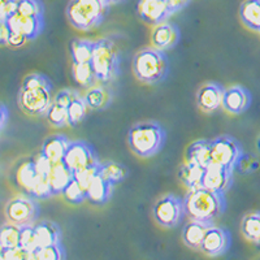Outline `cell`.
I'll use <instances>...</instances> for the list:
<instances>
[{
    "label": "cell",
    "mask_w": 260,
    "mask_h": 260,
    "mask_svg": "<svg viewBox=\"0 0 260 260\" xmlns=\"http://www.w3.org/2000/svg\"><path fill=\"white\" fill-rule=\"evenodd\" d=\"M183 206L185 216L189 220L213 224L225 212L226 199L225 194H219L202 186L187 191L183 198Z\"/></svg>",
    "instance_id": "cell-1"
},
{
    "label": "cell",
    "mask_w": 260,
    "mask_h": 260,
    "mask_svg": "<svg viewBox=\"0 0 260 260\" xmlns=\"http://www.w3.org/2000/svg\"><path fill=\"white\" fill-rule=\"evenodd\" d=\"M167 141V132L156 121L136 122L127 132V146L134 155L148 159L156 155Z\"/></svg>",
    "instance_id": "cell-2"
},
{
    "label": "cell",
    "mask_w": 260,
    "mask_h": 260,
    "mask_svg": "<svg viewBox=\"0 0 260 260\" xmlns=\"http://www.w3.org/2000/svg\"><path fill=\"white\" fill-rule=\"evenodd\" d=\"M132 68L139 82L154 86L166 80L168 76L169 60L164 51L155 47H145L136 52Z\"/></svg>",
    "instance_id": "cell-3"
},
{
    "label": "cell",
    "mask_w": 260,
    "mask_h": 260,
    "mask_svg": "<svg viewBox=\"0 0 260 260\" xmlns=\"http://www.w3.org/2000/svg\"><path fill=\"white\" fill-rule=\"evenodd\" d=\"M110 4L106 0H69L65 15L69 24L81 31L95 29L106 20Z\"/></svg>",
    "instance_id": "cell-4"
},
{
    "label": "cell",
    "mask_w": 260,
    "mask_h": 260,
    "mask_svg": "<svg viewBox=\"0 0 260 260\" xmlns=\"http://www.w3.org/2000/svg\"><path fill=\"white\" fill-rule=\"evenodd\" d=\"M91 64L101 83L108 85L120 76L121 56L113 39L101 38L95 41Z\"/></svg>",
    "instance_id": "cell-5"
},
{
    "label": "cell",
    "mask_w": 260,
    "mask_h": 260,
    "mask_svg": "<svg viewBox=\"0 0 260 260\" xmlns=\"http://www.w3.org/2000/svg\"><path fill=\"white\" fill-rule=\"evenodd\" d=\"M7 221L20 226L34 225L39 219V204L34 197L29 194L17 195L9 199L4 208Z\"/></svg>",
    "instance_id": "cell-6"
},
{
    "label": "cell",
    "mask_w": 260,
    "mask_h": 260,
    "mask_svg": "<svg viewBox=\"0 0 260 260\" xmlns=\"http://www.w3.org/2000/svg\"><path fill=\"white\" fill-rule=\"evenodd\" d=\"M152 216L157 225L166 229H173L181 222L185 216L183 199L175 194H166L155 202L152 207Z\"/></svg>",
    "instance_id": "cell-7"
},
{
    "label": "cell",
    "mask_w": 260,
    "mask_h": 260,
    "mask_svg": "<svg viewBox=\"0 0 260 260\" xmlns=\"http://www.w3.org/2000/svg\"><path fill=\"white\" fill-rule=\"evenodd\" d=\"M242 152V145L234 137L222 134L211 139L212 164H217L234 171V166Z\"/></svg>",
    "instance_id": "cell-8"
},
{
    "label": "cell",
    "mask_w": 260,
    "mask_h": 260,
    "mask_svg": "<svg viewBox=\"0 0 260 260\" xmlns=\"http://www.w3.org/2000/svg\"><path fill=\"white\" fill-rule=\"evenodd\" d=\"M62 162L74 173L98 166L101 161L98 160L94 150L89 143L85 141H71Z\"/></svg>",
    "instance_id": "cell-9"
},
{
    "label": "cell",
    "mask_w": 260,
    "mask_h": 260,
    "mask_svg": "<svg viewBox=\"0 0 260 260\" xmlns=\"http://www.w3.org/2000/svg\"><path fill=\"white\" fill-rule=\"evenodd\" d=\"M18 107L22 112L29 116H46L52 104V90L32 89L22 90L18 92Z\"/></svg>",
    "instance_id": "cell-10"
},
{
    "label": "cell",
    "mask_w": 260,
    "mask_h": 260,
    "mask_svg": "<svg viewBox=\"0 0 260 260\" xmlns=\"http://www.w3.org/2000/svg\"><path fill=\"white\" fill-rule=\"evenodd\" d=\"M137 13L150 26H156L173 15L167 0H138Z\"/></svg>",
    "instance_id": "cell-11"
},
{
    "label": "cell",
    "mask_w": 260,
    "mask_h": 260,
    "mask_svg": "<svg viewBox=\"0 0 260 260\" xmlns=\"http://www.w3.org/2000/svg\"><path fill=\"white\" fill-rule=\"evenodd\" d=\"M231 245V233L222 229V228L213 226L212 225V226L208 228L199 251L203 252L207 256H220V255H224L229 250Z\"/></svg>",
    "instance_id": "cell-12"
},
{
    "label": "cell",
    "mask_w": 260,
    "mask_h": 260,
    "mask_svg": "<svg viewBox=\"0 0 260 260\" xmlns=\"http://www.w3.org/2000/svg\"><path fill=\"white\" fill-rule=\"evenodd\" d=\"M233 169L211 164L206 168L202 186L219 194H225L233 185Z\"/></svg>",
    "instance_id": "cell-13"
},
{
    "label": "cell",
    "mask_w": 260,
    "mask_h": 260,
    "mask_svg": "<svg viewBox=\"0 0 260 260\" xmlns=\"http://www.w3.org/2000/svg\"><path fill=\"white\" fill-rule=\"evenodd\" d=\"M252 95L246 87L241 85H233L225 89L222 98V108L231 115H241L251 106Z\"/></svg>",
    "instance_id": "cell-14"
},
{
    "label": "cell",
    "mask_w": 260,
    "mask_h": 260,
    "mask_svg": "<svg viewBox=\"0 0 260 260\" xmlns=\"http://www.w3.org/2000/svg\"><path fill=\"white\" fill-rule=\"evenodd\" d=\"M181 41L180 27L171 21H164L161 24L154 26L151 32V43L152 47L160 51H167L175 48Z\"/></svg>",
    "instance_id": "cell-15"
},
{
    "label": "cell",
    "mask_w": 260,
    "mask_h": 260,
    "mask_svg": "<svg viewBox=\"0 0 260 260\" xmlns=\"http://www.w3.org/2000/svg\"><path fill=\"white\" fill-rule=\"evenodd\" d=\"M225 89L217 82H207L199 87L197 92V104L204 113H213L222 108Z\"/></svg>",
    "instance_id": "cell-16"
},
{
    "label": "cell",
    "mask_w": 260,
    "mask_h": 260,
    "mask_svg": "<svg viewBox=\"0 0 260 260\" xmlns=\"http://www.w3.org/2000/svg\"><path fill=\"white\" fill-rule=\"evenodd\" d=\"M38 169H37L36 159L32 157H24L18 161L13 171L12 180L16 187L21 190L24 194L31 195V190L34 187L37 177H38Z\"/></svg>",
    "instance_id": "cell-17"
},
{
    "label": "cell",
    "mask_w": 260,
    "mask_h": 260,
    "mask_svg": "<svg viewBox=\"0 0 260 260\" xmlns=\"http://www.w3.org/2000/svg\"><path fill=\"white\" fill-rule=\"evenodd\" d=\"M9 27L16 31L22 32L27 41L38 38L45 29V17H36V16H24L16 13L7 20Z\"/></svg>",
    "instance_id": "cell-18"
},
{
    "label": "cell",
    "mask_w": 260,
    "mask_h": 260,
    "mask_svg": "<svg viewBox=\"0 0 260 260\" xmlns=\"http://www.w3.org/2000/svg\"><path fill=\"white\" fill-rule=\"evenodd\" d=\"M68 137L64 134H53L50 136L48 138L45 139V142L42 145L41 155L43 157L51 161L52 164L62 161L64 155L67 152V148L69 146Z\"/></svg>",
    "instance_id": "cell-19"
},
{
    "label": "cell",
    "mask_w": 260,
    "mask_h": 260,
    "mask_svg": "<svg viewBox=\"0 0 260 260\" xmlns=\"http://www.w3.org/2000/svg\"><path fill=\"white\" fill-rule=\"evenodd\" d=\"M85 102L90 110L101 111L106 110L107 107L113 101V91L108 87L107 83H96L95 86L86 90L83 94Z\"/></svg>",
    "instance_id": "cell-20"
},
{
    "label": "cell",
    "mask_w": 260,
    "mask_h": 260,
    "mask_svg": "<svg viewBox=\"0 0 260 260\" xmlns=\"http://www.w3.org/2000/svg\"><path fill=\"white\" fill-rule=\"evenodd\" d=\"M213 224L203 221H197V220H189L182 231V241L185 246H187L191 250L199 251L201 250L202 242L204 240V236L207 233L208 228Z\"/></svg>",
    "instance_id": "cell-21"
},
{
    "label": "cell",
    "mask_w": 260,
    "mask_h": 260,
    "mask_svg": "<svg viewBox=\"0 0 260 260\" xmlns=\"http://www.w3.org/2000/svg\"><path fill=\"white\" fill-rule=\"evenodd\" d=\"M185 160L195 162L207 168L212 164V154H211V139H198L187 146L185 151Z\"/></svg>",
    "instance_id": "cell-22"
},
{
    "label": "cell",
    "mask_w": 260,
    "mask_h": 260,
    "mask_svg": "<svg viewBox=\"0 0 260 260\" xmlns=\"http://www.w3.org/2000/svg\"><path fill=\"white\" fill-rule=\"evenodd\" d=\"M112 185L106 178H103L98 173L89 187L86 189L87 202L94 206H103L110 201L111 195H112Z\"/></svg>",
    "instance_id": "cell-23"
},
{
    "label": "cell",
    "mask_w": 260,
    "mask_h": 260,
    "mask_svg": "<svg viewBox=\"0 0 260 260\" xmlns=\"http://www.w3.org/2000/svg\"><path fill=\"white\" fill-rule=\"evenodd\" d=\"M204 171H206L204 167L185 160V162L181 164L178 168L177 177L189 190L198 189V187H202Z\"/></svg>",
    "instance_id": "cell-24"
},
{
    "label": "cell",
    "mask_w": 260,
    "mask_h": 260,
    "mask_svg": "<svg viewBox=\"0 0 260 260\" xmlns=\"http://www.w3.org/2000/svg\"><path fill=\"white\" fill-rule=\"evenodd\" d=\"M34 229H36L39 247L61 242V229L56 222L50 221V220H42V221H37L34 224Z\"/></svg>",
    "instance_id": "cell-25"
},
{
    "label": "cell",
    "mask_w": 260,
    "mask_h": 260,
    "mask_svg": "<svg viewBox=\"0 0 260 260\" xmlns=\"http://www.w3.org/2000/svg\"><path fill=\"white\" fill-rule=\"evenodd\" d=\"M240 20L248 30L260 31V0H243L240 6Z\"/></svg>",
    "instance_id": "cell-26"
},
{
    "label": "cell",
    "mask_w": 260,
    "mask_h": 260,
    "mask_svg": "<svg viewBox=\"0 0 260 260\" xmlns=\"http://www.w3.org/2000/svg\"><path fill=\"white\" fill-rule=\"evenodd\" d=\"M50 183L51 190H52V195H60L65 190V187L68 186L69 182L74 178L73 172L65 166L64 162L60 161L56 164H52V168L50 171Z\"/></svg>",
    "instance_id": "cell-27"
},
{
    "label": "cell",
    "mask_w": 260,
    "mask_h": 260,
    "mask_svg": "<svg viewBox=\"0 0 260 260\" xmlns=\"http://www.w3.org/2000/svg\"><path fill=\"white\" fill-rule=\"evenodd\" d=\"M72 74H73V80L76 81V83H78L85 90L90 89L96 83H99L91 61L73 62Z\"/></svg>",
    "instance_id": "cell-28"
},
{
    "label": "cell",
    "mask_w": 260,
    "mask_h": 260,
    "mask_svg": "<svg viewBox=\"0 0 260 260\" xmlns=\"http://www.w3.org/2000/svg\"><path fill=\"white\" fill-rule=\"evenodd\" d=\"M241 233L248 242L260 245V211H252L243 216Z\"/></svg>",
    "instance_id": "cell-29"
},
{
    "label": "cell",
    "mask_w": 260,
    "mask_h": 260,
    "mask_svg": "<svg viewBox=\"0 0 260 260\" xmlns=\"http://www.w3.org/2000/svg\"><path fill=\"white\" fill-rule=\"evenodd\" d=\"M99 175L106 178L112 186H115L127 177L129 171H127L126 166H124L121 162L110 160V161L99 162Z\"/></svg>",
    "instance_id": "cell-30"
},
{
    "label": "cell",
    "mask_w": 260,
    "mask_h": 260,
    "mask_svg": "<svg viewBox=\"0 0 260 260\" xmlns=\"http://www.w3.org/2000/svg\"><path fill=\"white\" fill-rule=\"evenodd\" d=\"M95 41L89 39L76 38L72 39L69 43V50H71L72 61L73 62H86L91 61L92 52H94Z\"/></svg>",
    "instance_id": "cell-31"
},
{
    "label": "cell",
    "mask_w": 260,
    "mask_h": 260,
    "mask_svg": "<svg viewBox=\"0 0 260 260\" xmlns=\"http://www.w3.org/2000/svg\"><path fill=\"white\" fill-rule=\"evenodd\" d=\"M87 108L89 107L86 104L83 95L77 94V96L74 98L67 108L68 110L69 126H78L85 120L86 115H87Z\"/></svg>",
    "instance_id": "cell-32"
},
{
    "label": "cell",
    "mask_w": 260,
    "mask_h": 260,
    "mask_svg": "<svg viewBox=\"0 0 260 260\" xmlns=\"http://www.w3.org/2000/svg\"><path fill=\"white\" fill-rule=\"evenodd\" d=\"M21 231H22V226L13 222L8 221L3 224L0 231V247L9 248L20 246Z\"/></svg>",
    "instance_id": "cell-33"
},
{
    "label": "cell",
    "mask_w": 260,
    "mask_h": 260,
    "mask_svg": "<svg viewBox=\"0 0 260 260\" xmlns=\"http://www.w3.org/2000/svg\"><path fill=\"white\" fill-rule=\"evenodd\" d=\"M67 257L61 242L53 245L42 246L32 251V260H61Z\"/></svg>",
    "instance_id": "cell-34"
},
{
    "label": "cell",
    "mask_w": 260,
    "mask_h": 260,
    "mask_svg": "<svg viewBox=\"0 0 260 260\" xmlns=\"http://www.w3.org/2000/svg\"><path fill=\"white\" fill-rule=\"evenodd\" d=\"M62 197H64V201L68 202L69 204H81L87 201L86 189L76 178H73L68 186L65 187V190L62 191Z\"/></svg>",
    "instance_id": "cell-35"
},
{
    "label": "cell",
    "mask_w": 260,
    "mask_h": 260,
    "mask_svg": "<svg viewBox=\"0 0 260 260\" xmlns=\"http://www.w3.org/2000/svg\"><path fill=\"white\" fill-rule=\"evenodd\" d=\"M46 118H47V121L55 127L69 126L68 110H67L65 107L55 103V102H52V104H51L50 108H48L47 113H46Z\"/></svg>",
    "instance_id": "cell-36"
},
{
    "label": "cell",
    "mask_w": 260,
    "mask_h": 260,
    "mask_svg": "<svg viewBox=\"0 0 260 260\" xmlns=\"http://www.w3.org/2000/svg\"><path fill=\"white\" fill-rule=\"evenodd\" d=\"M21 89L22 90H32V89H48L52 90L53 85L52 81L43 73H34L27 74L26 77L24 78L22 83H21Z\"/></svg>",
    "instance_id": "cell-37"
},
{
    "label": "cell",
    "mask_w": 260,
    "mask_h": 260,
    "mask_svg": "<svg viewBox=\"0 0 260 260\" xmlns=\"http://www.w3.org/2000/svg\"><path fill=\"white\" fill-rule=\"evenodd\" d=\"M260 167V161L256 156L247 152H242L238 160H237L236 166H234V172L240 173V175H251L255 171H257Z\"/></svg>",
    "instance_id": "cell-38"
},
{
    "label": "cell",
    "mask_w": 260,
    "mask_h": 260,
    "mask_svg": "<svg viewBox=\"0 0 260 260\" xmlns=\"http://www.w3.org/2000/svg\"><path fill=\"white\" fill-rule=\"evenodd\" d=\"M17 13L24 16L45 17V6L42 0H18Z\"/></svg>",
    "instance_id": "cell-39"
},
{
    "label": "cell",
    "mask_w": 260,
    "mask_h": 260,
    "mask_svg": "<svg viewBox=\"0 0 260 260\" xmlns=\"http://www.w3.org/2000/svg\"><path fill=\"white\" fill-rule=\"evenodd\" d=\"M31 197H34L36 199H48L52 197V190H51L48 175L39 173L36 183H34V187L31 190Z\"/></svg>",
    "instance_id": "cell-40"
},
{
    "label": "cell",
    "mask_w": 260,
    "mask_h": 260,
    "mask_svg": "<svg viewBox=\"0 0 260 260\" xmlns=\"http://www.w3.org/2000/svg\"><path fill=\"white\" fill-rule=\"evenodd\" d=\"M20 246L21 247L26 248L27 251H31V252L36 251L37 248L39 247L34 225H25V226H22V231H21V238H20Z\"/></svg>",
    "instance_id": "cell-41"
},
{
    "label": "cell",
    "mask_w": 260,
    "mask_h": 260,
    "mask_svg": "<svg viewBox=\"0 0 260 260\" xmlns=\"http://www.w3.org/2000/svg\"><path fill=\"white\" fill-rule=\"evenodd\" d=\"M0 257L2 260H32V252L21 246L9 248L0 247Z\"/></svg>",
    "instance_id": "cell-42"
},
{
    "label": "cell",
    "mask_w": 260,
    "mask_h": 260,
    "mask_svg": "<svg viewBox=\"0 0 260 260\" xmlns=\"http://www.w3.org/2000/svg\"><path fill=\"white\" fill-rule=\"evenodd\" d=\"M99 173V164L95 167H91V168H86L82 169V171H78V172H74V178L78 181V182L82 185L85 189L89 187V185L91 183V181L94 180L95 176Z\"/></svg>",
    "instance_id": "cell-43"
},
{
    "label": "cell",
    "mask_w": 260,
    "mask_h": 260,
    "mask_svg": "<svg viewBox=\"0 0 260 260\" xmlns=\"http://www.w3.org/2000/svg\"><path fill=\"white\" fill-rule=\"evenodd\" d=\"M18 0H2L0 8V21H7L17 13Z\"/></svg>",
    "instance_id": "cell-44"
},
{
    "label": "cell",
    "mask_w": 260,
    "mask_h": 260,
    "mask_svg": "<svg viewBox=\"0 0 260 260\" xmlns=\"http://www.w3.org/2000/svg\"><path fill=\"white\" fill-rule=\"evenodd\" d=\"M77 94H78L77 91H74V90H71V89L60 90V91L53 96V102L60 104V106L65 107V108H68L69 104L72 103V101H73L74 98L77 96Z\"/></svg>",
    "instance_id": "cell-45"
},
{
    "label": "cell",
    "mask_w": 260,
    "mask_h": 260,
    "mask_svg": "<svg viewBox=\"0 0 260 260\" xmlns=\"http://www.w3.org/2000/svg\"><path fill=\"white\" fill-rule=\"evenodd\" d=\"M26 42L29 41H27L26 37H25L22 32L11 29V36H9V39H8V46H11V47L13 48H18L21 47V46H24Z\"/></svg>",
    "instance_id": "cell-46"
},
{
    "label": "cell",
    "mask_w": 260,
    "mask_h": 260,
    "mask_svg": "<svg viewBox=\"0 0 260 260\" xmlns=\"http://www.w3.org/2000/svg\"><path fill=\"white\" fill-rule=\"evenodd\" d=\"M0 45L8 46V39L11 36V27L7 24V21H0Z\"/></svg>",
    "instance_id": "cell-47"
},
{
    "label": "cell",
    "mask_w": 260,
    "mask_h": 260,
    "mask_svg": "<svg viewBox=\"0 0 260 260\" xmlns=\"http://www.w3.org/2000/svg\"><path fill=\"white\" fill-rule=\"evenodd\" d=\"M167 3H168L172 12L176 13L180 12L181 9L185 8V7L190 3V0H167Z\"/></svg>",
    "instance_id": "cell-48"
},
{
    "label": "cell",
    "mask_w": 260,
    "mask_h": 260,
    "mask_svg": "<svg viewBox=\"0 0 260 260\" xmlns=\"http://www.w3.org/2000/svg\"><path fill=\"white\" fill-rule=\"evenodd\" d=\"M0 108H2V113H0V116H2V130H4V127L7 126V122H8V117H9V112H8V108H7L6 104H2L0 106Z\"/></svg>",
    "instance_id": "cell-49"
},
{
    "label": "cell",
    "mask_w": 260,
    "mask_h": 260,
    "mask_svg": "<svg viewBox=\"0 0 260 260\" xmlns=\"http://www.w3.org/2000/svg\"><path fill=\"white\" fill-rule=\"evenodd\" d=\"M107 3L110 4V6H113V4H121V3H125V2H127V0H106Z\"/></svg>",
    "instance_id": "cell-50"
},
{
    "label": "cell",
    "mask_w": 260,
    "mask_h": 260,
    "mask_svg": "<svg viewBox=\"0 0 260 260\" xmlns=\"http://www.w3.org/2000/svg\"><path fill=\"white\" fill-rule=\"evenodd\" d=\"M256 148H257V151H259V154H260V136L256 138Z\"/></svg>",
    "instance_id": "cell-51"
},
{
    "label": "cell",
    "mask_w": 260,
    "mask_h": 260,
    "mask_svg": "<svg viewBox=\"0 0 260 260\" xmlns=\"http://www.w3.org/2000/svg\"><path fill=\"white\" fill-rule=\"evenodd\" d=\"M259 34H260V31H259Z\"/></svg>",
    "instance_id": "cell-52"
}]
</instances>
